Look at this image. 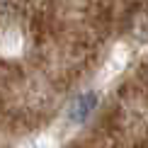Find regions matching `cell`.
Listing matches in <instances>:
<instances>
[{
    "mask_svg": "<svg viewBox=\"0 0 148 148\" xmlns=\"http://www.w3.org/2000/svg\"><path fill=\"white\" fill-rule=\"evenodd\" d=\"M95 107H97V95L95 92H85V95H80L75 100V104L71 107V119L73 121H85Z\"/></svg>",
    "mask_w": 148,
    "mask_h": 148,
    "instance_id": "cell-1",
    "label": "cell"
}]
</instances>
